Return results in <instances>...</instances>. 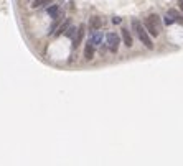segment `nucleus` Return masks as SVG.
Returning a JSON list of instances; mask_svg holds the SVG:
<instances>
[{"label":"nucleus","instance_id":"obj_3","mask_svg":"<svg viewBox=\"0 0 183 166\" xmlns=\"http://www.w3.org/2000/svg\"><path fill=\"white\" fill-rule=\"evenodd\" d=\"M119 45H121V38H119L115 33H109L107 35V48L111 53H117Z\"/></svg>","mask_w":183,"mask_h":166},{"label":"nucleus","instance_id":"obj_9","mask_svg":"<svg viewBox=\"0 0 183 166\" xmlns=\"http://www.w3.org/2000/svg\"><path fill=\"white\" fill-rule=\"evenodd\" d=\"M46 12H48V15H50L51 18H56L58 15H60V5H56V4L51 5V7H48Z\"/></svg>","mask_w":183,"mask_h":166},{"label":"nucleus","instance_id":"obj_10","mask_svg":"<svg viewBox=\"0 0 183 166\" xmlns=\"http://www.w3.org/2000/svg\"><path fill=\"white\" fill-rule=\"evenodd\" d=\"M91 43H93L94 46H99L101 45V41H102V35H101L99 31H94L93 33V36H91V39H89Z\"/></svg>","mask_w":183,"mask_h":166},{"label":"nucleus","instance_id":"obj_7","mask_svg":"<svg viewBox=\"0 0 183 166\" xmlns=\"http://www.w3.org/2000/svg\"><path fill=\"white\" fill-rule=\"evenodd\" d=\"M83 35H84V28L83 26H79L78 28V31H76V35H74V38H73V46H78L79 43H81V38H83Z\"/></svg>","mask_w":183,"mask_h":166},{"label":"nucleus","instance_id":"obj_1","mask_svg":"<svg viewBox=\"0 0 183 166\" xmlns=\"http://www.w3.org/2000/svg\"><path fill=\"white\" fill-rule=\"evenodd\" d=\"M144 26L148 31V35L157 38V36L160 35V28H162L160 17H158V15H148V17L144 20Z\"/></svg>","mask_w":183,"mask_h":166},{"label":"nucleus","instance_id":"obj_5","mask_svg":"<svg viewBox=\"0 0 183 166\" xmlns=\"http://www.w3.org/2000/svg\"><path fill=\"white\" fill-rule=\"evenodd\" d=\"M84 58H86L87 61H91L94 58V45L91 41H87L86 46H84Z\"/></svg>","mask_w":183,"mask_h":166},{"label":"nucleus","instance_id":"obj_2","mask_svg":"<svg viewBox=\"0 0 183 166\" xmlns=\"http://www.w3.org/2000/svg\"><path fill=\"white\" fill-rule=\"evenodd\" d=\"M132 28L135 30L137 36H139L140 41L144 43V46H147L148 50H152V48H154V43H152V39H150V36H148V31L145 30V26L142 25L139 20H132Z\"/></svg>","mask_w":183,"mask_h":166},{"label":"nucleus","instance_id":"obj_4","mask_svg":"<svg viewBox=\"0 0 183 166\" xmlns=\"http://www.w3.org/2000/svg\"><path fill=\"white\" fill-rule=\"evenodd\" d=\"M167 15H168V17L173 20V23L183 25V13H180L178 10H175V8H170V10L167 12Z\"/></svg>","mask_w":183,"mask_h":166},{"label":"nucleus","instance_id":"obj_13","mask_svg":"<svg viewBox=\"0 0 183 166\" xmlns=\"http://www.w3.org/2000/svg\"><path fill=\"white\" fill-rule=\"evenodd\" d=\"M76 31H78V28H74V26H71L69 25V28L65 31V35L68 36V38H74V35H76Z\"/></svg>","mask_w":183,"mask_h":166},{"label":"nucleus","instance_id":"obj_6","mask_svg":"<svg viewBox=\"0 0 183 166\" xmlns=\"http://www.w3.org/2000/svg\"><path fill=\"white\" fill-rule=\"evenodd\" d=\"M122 41H124V45H126V46H129V48L134 45L132 35H130L129 30H126V28H122Z\"/></svg>","mask_w":183,"mask_h":166},{"label":"nucleus","instance_id":"obj_14","mask_svg":"<svg viewBox=\"0 0 183 166\" xmlns=\"http://www.w3.org/2000/svg\"><path fill=\"white\" fill-rule=\"evenodd\" d=\"M180 10H182V13H183V0H180Z\"/></svg>","mask_w":183,"mask_h":166},{"label":"nucleus","instance_id":"obj_12","mask_svg":"<svg viewBox=\"0 0 183 166\" xmlns=\"http://www.w3.org/2000/svg\"><path fill=\"white\" fill-rule=\"evenodd\" d=\"M69 25H71V21H69V20H66V21H65V23H63V25H61V26H60V28H58V30H56V31H54V35H56V36H58V35H61V33H65V31H66V30H68V28H69Z\"/></svg>","mask_w":183,"mask_h":166},{"label":"nucleus","instance_id":"obj_11","mask_svg":"<svg viewBox=\"0 0 183 166\" xmlns=\"http://www.w3.org/2000/svg\"><path fill=\"white\" fill-rule=\"evenodd\" d=\"M48 4H53V0H35L32 4L33 8H40V7H46Z\"/></svg>","mask_w":183,"mask_h":166},{"label":"nucleus","instance_id":"obj_8","mask_svg":"<svg viewBox=\"0 0 183 166\" xmlns=\"http://www.w3.org/2000/svg\"><path fill=\"white\" fill-rule=\"evenodd\" d=\"M89 25H91V30H99L101 25H102V21H101L99 17H91V21H89Z\"/></svg>","mask_w":183,"mask_h":166}]
</instances>
